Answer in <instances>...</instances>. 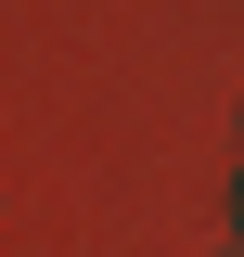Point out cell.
<instances>
[{
	"instance_id": "1",
	"label": "cell",
	"mask_w": 244,
	"mask_h": 257,
	"mask_svg": "<svg viewBox=\"0 0 244 257\" xmlns=\"http://www.w3.org/2000/svg\"><path fill=\"white\" fill-rule=\"evenodd\" d=\"M231 231H244V193H231Z\"/></svg>"
}]
</instances>
